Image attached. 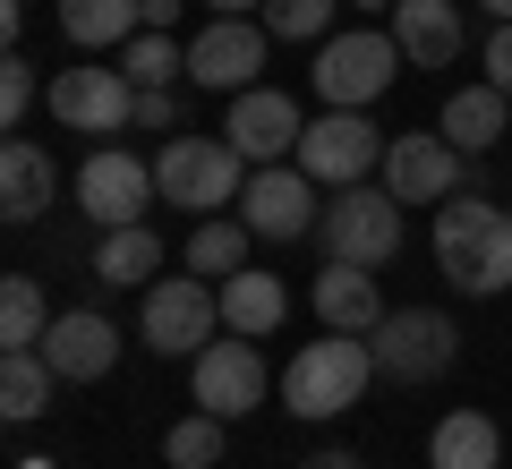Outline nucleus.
<instances>
[{
  "label": "nucleus",
  "mask_w": 512,
  "mask_h": 469,
  "mask_svg": "<svg viewBox=\"0 0 512 469\" xmlns=\"http://www.w3.org/2000/svg\"><path fill=\"white\" fill-rule=\"evenodd\" d=\"M77 205H86V222H103V231L146 222V205H163L154 163H137L128 145H94L86 163H77Z\"/></svg>",
  "instance_id": "nucleus-11"
},
{
  "label": "nucleus",
  "mask_w": 512,
  "mask_h": 469,
  "mask_svg": "<svg viewBox=\"0 0 512 469\" xmlns=\"http://www.w3.org/2000/svg\"><path fill=\"white\" fill-rule=\"evenodd\" d=\"M188 384H197V410H214V418H248V410H265V393H274L265 350H256L248 333H231V342L214 333V342L188 359Z\"/></svg>",
  "instance_id": "nucleus-10"
},
{
  "label": "nucleus",
  "mask_w": 512,
  "mask_h": 469,
  "mask_svg": "<svg viewBox=\"0 0 512 469\" xmlns=\"http://www.w3.org/2000/svg\"><path fill=\"white\" fill-rule=\"evenodd\" d=\"M333 9H350V0H265L256 18H265L274 43H325L333 35Z\"/></svg>",
  "instance_id": "nucleus-28"
},
{
  "label": "nucleus",
  "mask_w": 512,
  "mask_h": 469,
  "mask_svg": "<svg viewBox=\"0 0 512 469\" xmlns=\"http://www.w3.org/2000/svg\"><path fill=\"white\" fill-rule=\"evenodd\" d=\"M60 35L77 52H111V43L146 35V0H60Z\"/></svg>",
  "instance_id": "nucleus-22"
},
{
  "label": "nucleus",
  "mask_w": 512,
  "mask_h": 469,
  "mask_svg": "<svg viewBox=\"0 0 512 469\" xmlns=\"http://www.w3.org/2000/svg\"><path fill=\"white\" fill-rule=\"evenodd\" d=\"M248 154H239L231 137H163V154H154V188H163V205H180V214H222V205H239V188H248Z\"/></svg>",
  "instance_id": "nucleus-3"
},
{
  "label": "nucleus",
  "mask_w": 512,
  "mask_h": 469,
  "mask_svg": "<svg viewBox=\"0 0 512 469\" xmlns=\"http://www.w3.org/2000/svg\"><path fill=\"white\" fill-rule=\"evenodd\" d=\"M512 444V427H495L487 410H444L427 435V469H495Z\"/></svg>",
  "instance_id": "nucleus-20"
},
{
  "label": "nucleus",
  "mask_w": 512,
  "mask_h": 469,
  "mask_svg": "<svg viewBox=\"0 0 512 469\" xmlns=\"http://www.w3.org/2000/svg\"><path fill=\"white\" fill-rule=\"evenodd\" d=\"M367 350H376V376L436 384V376H453V359H461V325L444 307H393V316L367 333Z\"/></svg>",
  "instance_id": "nucleus-7"
},
{
  "label": "nucleus",
  "mask_w": 512,
  "mask_h": 469,
  "mask_svg": "<svg viewBox=\"0 0 512 469\" xmlns=\"http://www.w3.org/2000/svg\"><path fill=\"white\" fill-rule=\"evenodd\" d=\"M52 333V299H43L35 273H9L0 282V350H43Z\"/></svg>",
  "instance_id": "nucleus-27"
},
{
  "label": "nucleus",
  "mask_w": 512,
  "mask_h": 469,
  "mask_svg": "<svg viewBox=\"0 0 512 469\" xmlns=\"http://www.w3.org/2000/svg\"><path fill=\"white\" fill-rule=\"evenodd\" d=\"M436 273L461 299L512 290V214L487 197H444L436 205Z\"/></svg>",
  "instance_id": "nucleus-1"
},
{
  "label": "nucleus",
  "mask_w": 512,
  "mask_h": 469,
  "mask_svg": "<svg viewBox=\"0 0 512 469\" xmlns=\"http://www.w3.org/2000/svg\"><path fill=\"white\" fill-rule=\"evenodd\" d=\"M214 18H248V9H265V0H205Z\"/></svg>",
  "instance_id": "nucleus-36"
},
{
  "label": "nucleus",
  "mask_w": 512,
  "mask_h": 469,
  "mask_svg": "<svg viewBox=\"0 0 512 469\" xmlns=\"http://www.w3.org/2000/svg\"><path fill=\"white\" fill-rule=\"evenodd\" d=\"M478 60H487V86H495V94H512V26H495Z\"/></svg>",
  "instance_id": "nucleus-33"
},
{
  "label": "nucleus",
  "mask_w": 512,
  "mask_h": 469,
  "mask_svg": "<svg viewBox=\"0 0 512 469\" xmlns=\"http://www.w3.org/2000/svg\"><path fill=\"white\" fill-rule=\"evenodd\" d=\"M248 222L239 214H205L197 231H188V273H205V282H231L239 265H248Z\"/></svg>",
  "instance_id": "nucleus-26"
},
{
  "label": "nucleus",
  "mask_w": 512,
  "mask_h": 469,
  "mask_svg": "<svg viewBox=\"0 0 512 469\" xmlns=\"http://www.w3.org/2000/svg\"><path fill=\"white\" fill-rule=\"evenodd\" d=\"M350 9H393V0H350Z\"/></svg>",
  "instance_id": "nucleus-39"
},
{
  "label": "nucleus",
  "mask_w": 512,
  "mask_h": 469,
  "mask_svg": "<svg viewBox=\"0 0 512 469\" xmlns=\"http://www.w3.org/2000/svg\"><path fill=\"white\" fill-rule=\"evenodd\" d=\"M265 52H274L265 18H214L197 43H188V86H205V94H248L256 69H265Z\"/></svg>",
  "instance_id": "nucleus-14"
},
{
  "label": "nucleus",
  "mask_w": 512,
  "mask_h": 469,
  "mask_svg": "<svg viewBox=\"0 0 512 469\" xmlns=\"http://www.w3.org/2000/svg\"><path fill=\"white\" fill-rule=\"evenodd\" d=\"M43 359H52L60 384H103L111 367H120V325L94 316V307H69V316H52V333H43Z\"/></svg>",
  "instance_id": "nucleus-16"
},
{
  "label": "nucleus",
  "mask_w": 512,
  "mask_h": 469,
  "mask_svg": "<svg viewBox=\"0 0 512 469\" xmlns=\"http://www.w3.org/2000/svg\"><path fill=\"white\" fill-rule=\"evenodd\" d=\"M393 43L410 69H453L461 60V0H393Z\"/></svg>",
  "instance_id": "nucleus-17"
},
{
  "label": "nucleus",
  "mask_w": 512,
  "mask_h": 469,
  "mask_svg": "<svg viewBox=\"0 0 512 469\" xmlns=\"http://www.w3.org/2000/svg\"><path fill=\"white\" fill-rule=\"evenodd\" d=\"M214 290H222V333H248V342H265V333L291 316V290H282L274 273H248V265H239L231 282H214Z\"/></svg>",
  "instance_id": "nucleus-21"
},
{
  "label": "nucleus",
  "mask_w": 512,
  "mask_h": 469,
  "mask_svg": "<svg viewBox=\"0 0 512 469\" xmlns=\"http://www.w3.org/2000/svg\"><path fill=\"white\" fill-rule=\"evenodd\" d=\"M52 197H60V163L43 154L35 137H9L0 145V214L9 222H43Z\"/></svg>",
  "instance_id": "nucleus-18"
},
{
  "label": "nucleus",
  "mask_w": 512,
  "mask_h": 469,
  "mask_svg": "<svg viewBox=\"0 0 512 469\" xmlns=\"http://www.w3.org/2000/svg\"><path fill=\"white\" fill-rule=\"evenodd\" d=\"M504 120H512V94H495L487 77H478V86H453V94H444V120H436V128L461 145V154H487V145L504 137Z\"/></svg>",
  "instance_id": "nucleus-23"
},
{
  "label": "nucleus",
  "mask_w": 512,
  "mask_h": 469,
  "mask_svg": "<svg viewBox=\"0 0 512 469\" xmlns=\"http://www.w3.org/2000/svg\"><path fill=\"white\" fill-rule=\"evenodd\" d=\"M154 273H163V239H154L146 222H120V231L94 239V282H111V290H146Z\"/></svg>",
  "instance_id": "nucleus-24"
},
{
  "label": "nucleus",
  "mask_w": 512,
  "mask_h": 469,
  "mask_svg": "<svg viewBox=\"0 0 512 469\" xmlns=\"http://www.w3.org/2000/svg\"><path fill=\"white\" fill-rule=\"evenodd\" d=\"M393 69H410L402 60V43L393 35H376V26H350V35H325L316 43V103L325 111H367L384 86H393Z\"/></svg>",
  "instance_id": "nucleus-6"
},
{
  "label": "nucleus",
  "mask_w": 512,
  "mask_h": 469,
  "mask_svg": "<svg viewBox=\"0 0 512 469\" xmlns=\"http://www.w3.org/2000/svg\"><path fill=\"white\" fill-rule=\"evenodd\" d=\"M52 359L43 350H0V418L9 427H26V418H43L52 410Z\"/></svg>",
  "instance_id": "nucleus-25"
},
{
  "label": "nucleus",
  "mask_w": 512,
  "mask_h": 469,
  "mask_svg": "<svg viewBox=\"0 0 512 469\" xmlns=\"http://www.w3.org/2000/svg\"><path fill=\"white\" fill-rule=\"evenodd\" d=\"M393 307H384V290H376V273L367 265H325L316 273V325H333V333H376Z\"/></svg>",
  "instance_id": "nucleus-19"
},
{
  "label": "nucleus",
  "mask_w": 512,
  "mask_h": 469,
  "mask_svg": "<svg viewBox=\"0 0 512 469\" xmlns=\"http://www.w3.org/2000/svg\"><path fill=\"white\" fill-rule=\"evenodd\" d=\"M52 120L69 137H120V128H137V86H128V69H60Z\"/></svg>",
  "instance_id": "nucleus-13"
},
{
  "label": "nucleus",
  "mask_w": 512,
  "mask_h": 469,
  "mask_svg": "<svg viewBox=\"0 0 512 469\" xmlns=\"http://www.w3.org/2000/svg\"><path fill=\"white\" fill-rule=\"evenodd\" d=\"M384 145H393V137H384L367 111H316L291 163L308 171L316 188H359V180H376V171H384Z\"/></svg>",
  "instance_id": "nucleus-8"
},
{
  "label": "nucleus",
  "mask_w": 512,
  "mask_h": 469,
  "mask_svg": "<svg viewBox=\"0 0 512 469\" xmlns=\"http://www.w3.org/2000/svg\"><path fill=\"white\" fill-rule=\"evenodd\" d=\"M316 239H325V265H367V273H376V265L402 256V205H393V188H384V180L333 188Z\"/></svg>",
  "instance_id": "nucleus-5"
},
{
  "label": "nucleus",
  "mask_w": 512,
  "mask_h": 469,
  "mask_svg": "<svg viewBox=\"0 0 512 469\" xmlns=\"http://www.w3.org/2000/svg\"><path fill=\"white\" fill-rule=\"evenodd\" d=\"M316 197H325V188H316L299 163H256L231 214L248 222L256 239H308L316 222H325V205H316Z\"/></svg>",
  "instance_id": "nucleus-9"
},
{
  "label": "nucleus",
  "mask_w": 512,
  "mask_h": 469,
  "mask_svg": "<svg viewBox=\"0 0 512 469\" xmlns=\"http://www.w3.org/2000/svg\"><path fill=\"white\" fill-rule=\"evenodd\" d=\"M146 26H154V35H171V26H180V0H146Z\"/></svg>",
  "instance_id": "nucleus-34"
},
{
  "label": "nucleus",
  "mask_w": 512,
  "mask_h": 469,
  "mask_svg": "<svg viewBox=\"0 0 512 469\" xmlns=\"http://www.w3.org/2000/svg\"><path fill=\"white\" fill-rule=\"evenodd\" d=\"M18 469H60V461H43V452H35V461H18Z\"/></svg>",
  "instance_id": "nucleus-38"
},
{
  "label": "nucleus",
  "mask_w": 512,
  "mask_h": 469,
  "mask_svg": "<svg viewBox=\"0 0 512 469\" xmlns=\"http://www.w3.org/2000/svg\"><path fill=\"white\" fill-rule=\"evenodd\" d=\"M120 69H128V86H171V77H188V43L146 26L137 43H120Z\"/></svg>",
  "instance_id": "nucleus-29"
},
{
  "label": "nucleus",
  "mask_w": 512,
  "mask_h": 469,
  "mask_svg": "<svg viewBox=\"0 0 512 469\" xmlns=\"http://www.w3.org/2000/svg\"><path fill=\"white\" fill-rule=\"evenodd\" d=\"M35 94H43L35 60H26V52H9V60H0V128H26V111H35Z\"/></svg>",
  "instance_id": "nucleus-31"
},
{
  "label": "nucleus",
  "mask_w": 512,
  "mask_h": 469,
  "mask_svg": "<svg viewBox=\"0 0 512 469\" xmlns=\"http://www.w3.org/2000/svg\"><path fill=\"white\" fill-rule=\"evenodd\" d=\"M222 137H231L248 163H291L299 137H308V111H299L282 86H248V94H231V120H222Z\"/></svg>",
  "instance_id": "nucleus-15"
},
{
  "label": "nucleus",
  "mask_w": 512,
  "mask_h": 469,
  "mask_svg": "<svg viewBox=\"0 0 512 469\" xmlns=\"http://www.w3.org/2000/svg\"><path fill=\"white\" fill-rule=\"evenodd\" d=\"M384 188H393V205H444V197H461V145L444 137V128H410V137H393L384 145V171H376Z\"/></svg>",
  "instance_id": "nucleus-12"
},
{
  "label": "nucleus",
  "mask_w": 512,
  "mask_h": 469,
  "mask_svg": "<svg viewBox=\"0 0 512 469\" xmlns=\"http://www.w3.org/2000/svg\"><path fill=\"white\" fill-rule=\"evenodd\" d=\"M222 427H231V418H214V410L180 418V427L163 435V461H171V469H214V461H222Z\"/></svg>",
  "instance_id": "nucleus-30"
},
{
  "label": "nucleus",
  "mask_w": 512,
  "mask_h": 469,
  "mask_svg": "<svg viewBox=\"0 0 512 469\" xmlns=\"http://www.w3.org/2000/svg\"><path fill=\"white\" fill-rule=\"evenodd\" d=\"M367 384H376V350H367V333H333L325 325L291 367H282V410H291V418H342V410H359Z\"/></svg>",
  "instance_id": "nucleus-2"
},
{
  "label": "nucleus",
  "mask_w": 512,
  "mask_h": 469,
  "mask_svg": "<svg viewBox=\"0 0 512 469\" xmlns=\"http://www.w3.org/2000/svg\"><path fill=\"white\" fill-rule=\"evenodd\" d=\"M137 128H163V137H180V103H171V86H137Z\"/></svg>",
  "instance_id": "nucleus-32"
},
{
  "label": "nucleus",
  "mask_w": 512,
  "mask_h": 469,
  "mask_svg": "<svg viewBox=\"0 0 512 469\" xmlns=\"http://www.w3.org/2000/svg\"><path fill=\"white\" fill-rule=\"evenodd\" d=\"M308 469H367V461H359V452H316Z\"/></svg>",
  "instance_id": "nucleus-35"
},
{
  "label": "nucleus",
  "mask_w": 512,
  "mask_h": 469,
  "mask_svg": "<svg viewBox=\"0 0 512 469\" xmlns=\"http://www.w3.org/2000/svg\"><path fill=\"white\" fill-rule=\"evenodd\" d=\"M222 333V290L205 273H154L146 307H137V342L154 359H197L205 342Z\"/></svg>",
  "instance_id": "nucleus-4"
},
{
  "label": "nucleus",
  "mask_w": 512,
  "mask_h": 469,
  "mask_svg": "<svg viewBox=\"0 0 512 469\" xmlns=\"http://www.w3.org/2000/svg\"><path fill=\"white\" fill-rule=\"evenodd\" d=\"M478 9H487V18H495V26H512V0H478Z\"/></svg>",
  "instance_id": "nucleus-37"
}]
</instances>
